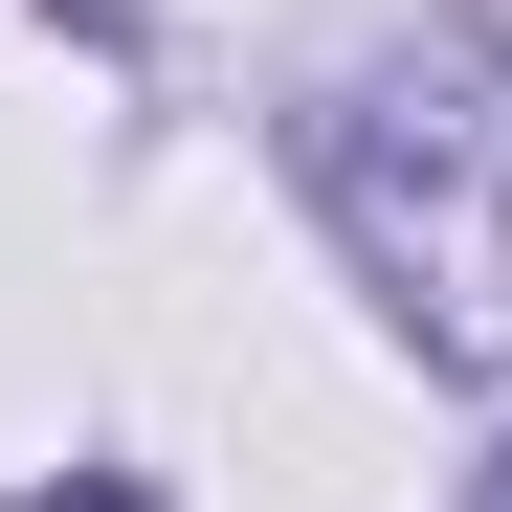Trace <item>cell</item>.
<instances>
[{
    "label": "cell",
    "mask_w": 512,
    "mask_h": 512,
    "mask_svg": "<svg viewBox=\"0 0 512 512\" xmlns=\"http://www.w3.org/2000/svg\"><path fill=\"white\" fill-rule=\"evenodd\" d=\"M23 512H156V490H134V468H67V490H23Z\"/></svg>",
    "instance_id": "obj_2"
},
{
    "label": "cell",
    "mask_w": 512,
    "mask_h": 512,
    "mask_svg": "<svg viewBox=\"0 0 512 512\" xmlns=\"http://www.w3.org/2000/svg\"><path fill=\"white\" fill-rule=\"evenodd\" d=\"M312 201L401 290L423 357H512V90H490V45L357 67V90L312 112Z\"/></svg>",
    "instance_id": "obj_1"
},
{
    "label": "cell",
    "mask_w": 512,
    "mask_h": 512,
    "mask_svg": "<svg viewBox=\"0 0 512 512\" xmlns=\"http://www.w3.org/2000/svg\"><path fill=\"white\" fill-rule=\"evenodd\" d=\"M468 512H512V468H490V490H468Z\"/></svg>",
    "instance_id": "obj_3"
}]
</instances>
